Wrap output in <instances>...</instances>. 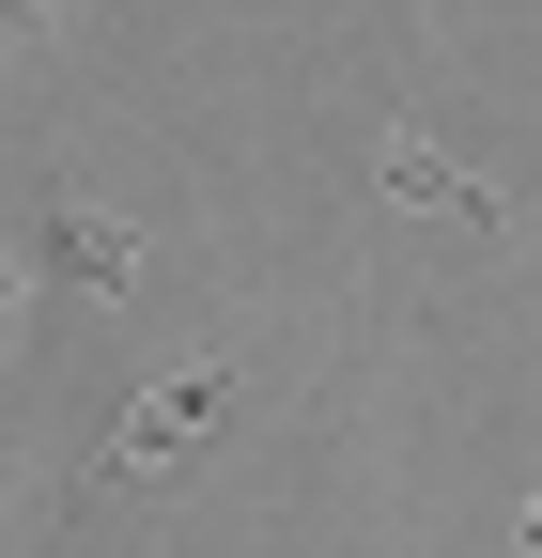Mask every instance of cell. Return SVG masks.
Listing matches in <instances>:
<instances>
[{
  "label": "cell",
  "mask_w": 542,
  "mask_h": 558,
  "mask_svg": "<svg viewBox=\"0 0 542 558\" xmlns=\"http://www.w3.org/2000/svg\"><path fill=\"white\" fill-rule=\"evenodd\" d=\"M248 403V373H233V341H201V357H171L140 403H124L109 418V435H94V465H78V497L109 512V497H156V481L171 465H201V435H218V418Z\"/></svg>",
  "instance_id": "obj_1"
},
{
  "label": "cell",
  "mask_w": 542,
  "mask_h": 558,
  "mask_svg": "<svg viewBox=\"0 0 542 558\" xmlns=\"http://www.w3.org/2000/svg\"><path fill=\"white\" fill-rule=\"evenodd\" d=\"M140 279H156V248L124 233V218H94L78 186H32V264H16V295H62V311H140Z\"/></svg>",
  "instance_id": "obj_2"
},
{
  "label": "cell",
  "mask_w": 542,
  "mask_h": 558,
  "mask_svg": "<svg viewBox=\"0 0 542 558\" xmlns=\"http://www.w3.org/2000/svg\"><path fill=\"white\" fill-rule=\"evenodd\" d=\"M372 186L403 202V218H449V233H481V248H512V186H481L449 156V140H419V124H387V156H372Z\"/></svg>",
  "instance_id": "obj_3"
},
{
  "label": "cell",
  "mask_w": 542,
  "mask_h": 558,
  "mask_svg": "<svg viewBox=\"0 0 542 558\" xmlns=\"http://www.w3.org/2000/svg\"><path fill=\"white\" fill-rule=\"evenodd\" d=\"M47 32H62V16H47V0H0V47H16V62H32Z\"/></svg>",
  "instance_id": "obj_4"
},
{
  "label": "cell",
  "mask_w": 542,
  "mask_h": 558,
  "mask_svg": "<svg viewBox=\"0 0 542 558\" xmlns=\"http://www.w3.org/2000/svg\"><path fill=\"white\" fill-rule=\"evenodd\" d=\"M0 311H16V248H0Z\"/></svg>",
  "instance_id": "obj_5"
}]
</instances>
